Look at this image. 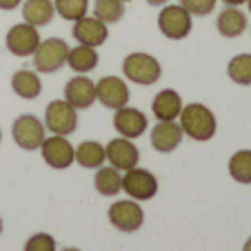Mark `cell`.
Returning <instances> with one entry per match:
<instances>
[{
    "label": "cell",
    "mask_w": 251,
    "mask_h": 251,
    "mask_svg": "<svg viewBox=\"0 0 251 251\" xmlns=\"http://www.w3.org/2000/svg\"><path fill=\"white\" fill-rule=\"evenodd\" d=\"M0 233H2V218H0Z\"/></svg>",
    "instance_id": "d590c367"
},
{
    "label": "cell",
    "mask_w": 251,
    "mask_h": 251,
    "mask_svg": "<svg viewBox=\"0 0 251 251\" xmlns=\"http://www.w3.org/2000/svg\"><path fill=\"white\" fill-rule=\"evenodd\" d=\"M123 2H129V0H123Z\"/></svg>",
    "instance_id": "74e56055"
},
{
    "label": "cell",
    "mask_w": 251,
    "mask_h": 251,
    "mask_svg": "<svg viewBox=\"0 0 251 251\" xmlns=\"http://www.w3.org/2000/svg\"><path fill=\"white\" fill-rule=\"evenodd\" d=\"M229 176L240 185H251V149H240L229 158Z\"/></svg>",
    "instance_id": "cb8c5ba5"
},
{
    "label": "cell",
    "mask_w": 251,
    "mask_h": 251,
    "mask_svg": "<svg viewBox=\"0 0 251 251\" xmlns=\"http://www.w3.org/2000/svg\"><path fill=\"white\" fill-rule=\"evenodd\" d=\"M53 9L60 18L76 23L89 11V0H53Z\"/></svg>",
    "instance_id": "4316f807"
},
{
    "label": "cell",
    "mask_w": 251,
    "mask_h": 251,
    "mask_svg": "<svg viewBox=\"0 0 251 251\" xmlns=\"http://www.w3.org/2000/svg\"><path fill=\"white\" fill-rule=\"evenodd\" d=\"M25 251H56V240L49 233H33L25 242Z\"/></svg>",
    "instance_id": "83f0119b"
},
{
    "label": "cell",
    "mask_w": 251,
    "mask_h": 251,
    "mask_svg": "<svg viewBox=\"0 0 251 251\" xmlns=\"http://www.w3.org/2000/svg\"><path fill=\"white\" fill-rule=\"evenodd\" d=\"M67 53H69V45L62 38L40 40L38 49L33 51V67L38 74H53L67 65Z\"/></svg>",
    "instance_id": "277c9868"
},
{
    "label": "cell",
    "mask_w": 251,
    "mask_h": 251,
    "mask_svg": "<svg viewBox=\"0 0 251 251\" xmlns=\"http://www.w3.org/2000/svg\"><path fill=\"white\" fill-rule=\"evenodd\" d=\"M114 127L123 138H129V140H131V138H140L142 133L147 131L149 120L140 109H136V107H127V104H125V107L116 109Z\"/></svg>",
    "instance_id": "5bb4252c"
},
{
    "label": "cell",
    "mask_w": 251,
    "mask_h": 251,
    "mask_svg": "<svg viewBox=\"0 0 251 251\" xmlns=\"http://www.w3.org/2000/svg\"><path fill=\"white\" fill-rule=\"evenodd\" d=\"M125 2L123 0H96L94 2V16L102 20L104 25H114L123 18Z\"/></svg>",
    "instance_id": "484cf974"
},
{
    "label": "cell",
    "mask_w": 251,
    "mask_h": 251,
    "mask_svg": "<svg viewBox=\"0 0 251 251\" xmlns=\"http://www.w3.org/2000/svg\"><path fill=\"white\" fill-rule=\"evenodd\" d=\"M123 191L131 200H151L158 194V178L149 169L133 167L123 176Z\"/></svg>",
    "instance_id": "52a82bcc"
},
{
    "label": "cell",
    "mask_w": 251,
    "mask_h": 251,
    "mask_svg": "<svg viewBox=\"0 0 251 251\" xmlns=\"http://www.w3.org/2000/svg\"><path fill=\"white\" fill-rule=\"evenodd\" d=\"M67 65L76 74H87V71L98 67V51L96 47H87V45H78V47L69 49L67 53Z\"/></svg>",
    "instance_id": "603a6c76"
},
{
    "label": "cell",
    "mask_w": 251,
    "mask_h": 251,
    "mask_svg": "<svg viewBox=\"0 0 251 251\" xmlns=\"http://www.w3.org/2000/svg\"><path fill=\"white\" fill-rule=\"evenodd\" d=\"M109 223L114 225L118 231L133 233L142 227L145 223V211L140 209V204L136 200H118L109 207Z\"/></svg>",
    "instance_id": "9c48e42d"
},
{
    "label": "cell",
    "mask_w": 251,
    "mask_h": 251,
    "mask_svg": "<svg viewBox=\"0 0 251 251\" xmlns=\"http://www.w3.org/2000/svg\"><path fill=\"white\" fill-rule=\"evenodd\" d=\"M129 98H131V94H129V87L123 78L104 76L96 82V100L107 109H120L129 102Z\"/></svg>",
    "instance_id": "30bf717a"
},
{
    "label": "cell",
    "mask_w": 251,
    "mask_h": 251,
    "mask_svg": "<svg viewBox=\"0 0 251 251\" xmlns=\"http://www.w3.org/2000/svg\"><path fill=\"white\" fill-rule=\"evenodd\" d=\"M104 153H107L109 165L116 167L118 171L133 169V167H138V160H140L138 147L129 138H123V136L109 140V145H104Z\"/></svg>",
    "instance_id": "7c38bea8"
},
{
    "label": "cell",
    "mask_w": 251,
    "mask_h": 251,
    "mask_svg": "<svg viewBox=\"0 0 251 251\" xmlns=\"http://www.w3.org/2000/svg\"><path fill=\"white\" fill-rule=\"evenodd\" d=\"M78 109H74L67 100H51L45 109V129L56 136H69L78 129Z\"/></svg>",
    "instance_id": "5b68a950"
},
{
    "label": "cell",
    "mask_w": 251,
    "mask_h": 251,
    "mask_svg": "<svg viewBox=\"0 0 251 251\" xmlns=\"http://www.w3.org/2000/svg\"><path fill=\"white\" fill-rule=\"evenodd\" d=\"M182 138V127L176 120H158V125L151 129V147L158 153H171L180 147Z\"/></svg>",
    "instance_id": "2e32d148"
},
{
    "label": "cell",
    "mask_w": 251,
    "mask_h": 251,
    "mask_svg": "<svg viewBox=\"0 0 251 251\" xmlns=\"http://www.w3.org/2000/svg\"><path fill=\"white\" fill-rule=\"evenodd\" d=\"M247 7H249V11H251V0H247Z\"/></svg>",
    "instance_id": "e575fe53"
},
{
    "label": "cell",
    "mask_w": 251,
    "mask_h": 251,
    "mask_svg": "<svg viewBox=\"0 0 251 251\" xmlns=\"http://www.w3.org/2000/svg\"><path fill=\"white\" fill-rule=\"evenodd\" d=\"M74 160L78 162L85 169H98V167L104 165L107 160V153H104V145H100L98 140H85L76 147V158Z\"/></svg>",
    "instance_id": "44dd1931"
},
{
    "label": "cell",
    "mask_w": 251,
    "mask_h": 251,
    "mask_svg": "<svg viewBox=\"0 0 251 251\" xmlns=\"http://www.w3.org/2000/svg\"><path fill=\"white\" fill-rule=\"evenodd\" d=\"M182 107H185V104H182L180 94L174 91V89L158 91L156 98H153V102H151V111L158 120H178Z\"/></svg>",
    "instance_id": "e0dca14e"
},
{
    "label": "cell",
    "mask_w": 251,
    "mask_h": 251,
    "mask_svg": "<svg viewBox=\"0 0 251 251\" xmlns=\"http://www.w3.org/2000/svg\"><path fill=\"white\" fill-rule=\"evenodd\" d=\"M11 89H14L16 96L25 100H33L43 94V82H40L38 74L29 69H20L11 76Z\"/></svg>",
    "instance_id": "ac0fdd59"
},
{
    "label": "cell",
    "mask_w": 251,
    "mask_h": 251,
    "mask_svg": "<svg viewBox=\"0 0 251 251\" xmlns=\"http://www.w3.org/2000/svg\"><path fill=\"white\" fill-rule=\"evenodd\" d=\"M5 45L14 56L18 58H27V56H33V51L38 49L40 45V33H38V27H33L29 23H18L7 31V38H5Z\"/></svg>",
    "instance_id": "ba28073f"
},
{
    "label": "cell",
    "mask_w": 251,
    "mask_h": 251,
    "mask_svg": "<svg viewBox=\"0 0 251 251\" xmlns=\"http://www.w3.org/2000/svg\"><path fill=\"white\" fill-rule=\"evenodd\" d=\"M40 153L51 169H67V167L74 165V158H76V149L67 140V136H56V133L43 140Z\"/></svg>",
    "instance_id": "8fae6325"
},
{
    "label": "cell",
    "mask_w": 251,
    "mask_h": 251,
    "mask_svg": "<svg viewBox=\"0 0 251 251\" xmlns=\"http://www.w3.org/2000/svg\"><path fill=\"white\" fill-rule=\"evenodd\" d=\"M11 136H14V142L25 151H36L40 149L45 136V123H40L36 116L31 114H23L14 120L11 125Z\"/></svg>",
    "instance_id": "8992f818"
},
{
    "label": "cell",
    "mask_w": 251,
    "mask_h": 251,
    "mask_svg": "<svg viewBox=\"0 0 251 251\" xmlns=\"http://www.w3.org/2000/svg\"><path fill=\"white\" fill-rule=\"evenodd\" d=\"M53 14V0H25L23 5V18L25 23L33 25V27H45L51 23Z\"/></svg>",
    "instance_id": "ffe728a7"
},
{
    "label": "cell",
    "mask_w": 251,
    "mask_h": 251,
    "mask_svg": "<svg viewBox=\"0 0 251 251\" xmlns=\"http://www.w3.org/2000/svg\"><path fill=\"white\" fill-rule=\"evenodd\" d=\"M151 7H162V5H167V0H147Z\"/></svg>",
    "instance_id": "1f68e13d"
},
{
    "label": "cell",
    "mask_w": 251,
    "mask_h": 251,
    "mask_svg": "<svg viewBox=\"0 0 251 251\" xmlns=\"http://www.w3.org/2000/svg\"><path fill=\"white\" fill-rule=\"evenodd\" d=\"M20 2H23V0H0V9L11 11V9H16V7H20Z\"/></svg>",
    "instance_id": "f546056e"
},
{
    "label": "cell",
    "mask_w": 251,
    "mask_h": 251,
    "mask_svg": "<svg viewBox=\"0 0 251 251\" xmlns=\"http://www.w3.org/2000/svg\"><path fill=\"white\" fill-rule=\"evenodd\" d=\"M60 251H80V249H74V247H67V249H60Z\"/></svg>",
    "instance_id": "836d02e7"
},
{
    "label": "cell",
    "mask_w": 251,
    "mask_h": 251,
    "mask_svg": "<svg viewBox=\"0 0 251 251\" xmlns=\"http://www.w3.org/2000/svg\"><path fill=\"white\" fill-rule=\"evenodd\" d=\"M0 140H2V131H0Z\"/></svg>",
    "instance_id": "8d00e7d4"
},
{
    "label": "cell",
    "mask_w": 251,
    "mask_h": 251,
    "mask_svg": "<svg viewBox=\"0 0 251 251\" xmlns=\"http://www.w3.org/2000/svg\"><path fill=\"white\" fill-rule=\"evenodd\" d=\"M216 27H218L220 36H225V38H238L247 29V16L238 7H227L218 14Z\"/></svg>",
    "instance_id": "d6986e66"
},
{
    "label": "cell",
    "mask_w": 251,
    "mask_h": 251,
    "mask_svg": "<svg viewBox=\"0 0 251 251\" xmlns=\"http://www.w3.org/2000/svg\"><path fill=\"white\" fill-rule=\"evenodd\" d=\"M65 100L74 109H89L96 102V82L85 74H78L65 85Z\"/></svg>",
    "instance_id": "9a60e30c"
},
{
    "label": "cell",
    "mask_w": 251,
    "mask_h": 251,
    "mask_svg": "<svg viewBox=\"0 0 251 251\" xmlns=\"http://www.w3.org/2000/svg\"><path fill=\"white\" fill-rule=\"evenodd\" d=\"M227 76L231 78L236 85H251V53H238L229 60L227 65Z\"/></svg>",
    "instance_id": "d4e9b609"
},
{
    "label": "cell",
    "mask_w": 251,
    "mask_h": 251,
    "mask_svg": "<svg viewBox=\"0 0 251 251\" xmlns=\"http://www.w3.org/2000/svg\"><path fill=\"white\" fill-rule=\"evenodd\" d=\"M96 191L100 196H116L123 191V174L116 167H98L96 169V178H94Z\"/></svg>",
    "instance_id": "7402d4cb"
},
{
    "label": "cell",
    "mask_w": 251,
    "mask_h": 251,
    "mask_svg": "<svg viewBox=\"0 0 251 251\" xmlns=\"http://www.w3.org/2000/svg\"><path fill=\"white\" fill-rule=\"evenodd\" d=\"M194 16L182 5H162L158 14V29L169 40H185L194 27Z\"/></svg>",
    "instance_id": "3957f363"
},
{
    "label": "cell",
    "mask_w": 251,
    "mask_h": 251,
    "mask_svg": "<svg viewBox=\"0 0 251 251\" xmlns=\"http://www.w3.org/2000/svg\"><path fill=\"white\" fill-rule=\"evenodd\" d=\"M227 7H238V5H242V2H247V0H223Z\"/></svg>",
    "instance_id": "4dcf8cb0"
},
{
    "label": "cell",
    "mask_w": 251,
    "mask_h": 251,
    "mask_svg": "<svg viewBox=\"0 0 251 251\" xmlns=\"http://www.w3.org/2000/svg\"><path fill=\"white\" fill-rule=\"evenodd\" d=\"M178 118H180L182 133L189 136L191 140L207 142V140H211V138L216 136L218 120H216V114L209 109L207 104H200V102L185 104Z\"/></svg>",
    "instance_id": "6da1fadb"
},
{
    "label": "cell",
    "mask_w": 251,
    "mask_h": 251,
    "mask_svg": "<svg viewBox=\"0 0 251 251\" xmlns=\"http://www.w3.org/2000/svg\"><path fill=\"white\" fill-rule=\"evenodd\" d=\"M109 25H104L102 20H98L96 16H82L80 20L74 23V38L80 45H87V47H100V45L107 43V36H109Z\"/></svg>",
    "instance_id": "4fadbf2b"
},
{
    "label": "cell",
    "mask_w": 251,
    "mask_h": 251,
    "mask_svg": "<svg viewBox=\"0 0 251 251\" xmlns=\"http://www.w3.org/2000/svg\"><path fill=\"white\" fill-rule=\"evenodd\" d=\"M123 74L127 80L142 85V87H149L160 80L162 67L158 62V58H153L151 53L133 51L123 60Z\"/></svg>",
    "instance_id": "7a4b0ae2"
},
{
    "label": "cell",
    "mask_w": 251,
    "mask_h": 251,
    "mask_svg": "<svg viewBox=\"0 0 251 251\" xmlns=\"http://www.w3.org/2000/svg\"><path fill=\"white\" fill-rule=\"evenodd\" d=\"M242 251H251V236L247 238V242H245V247H242Z\"/></svg>",
    "instance_id": "d6a6232c"
},
{
    "label": "cell",
    "mask_w": 251,
    "mask_h": 251,
    "mask_svg": "<svg viewBox=\"0 0 251 251\" xmlns=\"http://www.w3.org/2000/svg\"><path fill=\"white\" fill-rule=\"evenodd\" d=\"M178 5H182L191 16H209L216 9V0H180Z\"/></svg>",
    "instance_id": "f1b7e54d"
}]
</instances>
